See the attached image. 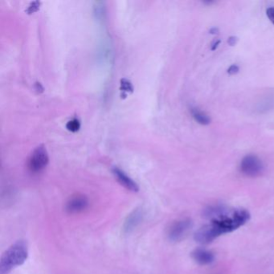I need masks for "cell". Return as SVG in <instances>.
Instances as JSON below:
<instances>
[{
  "label": "cell",
  "instance_id": "3",
  "mask_svg": "<svg viewBox=\"0 0 274 274\" xmlns=\"http://www.w3.org/2000/svg\"><path fill=\"white\" fill-rule=\"evenodd\" d=\"M240 170L247 176L257 177L263 172L264 164L256 155H249L241 160Z\"/></svg>",
  "mask_w": 274,
  "mask_h": 274
},
{
  "label": "cell",
  "instance_id": "4",
  "mask_svg": "<svg viewBox=\"0 0 274 274\" xmlns=\"http://www.w3.org/2000/svg\"><path fill=\"white\" fill-rule=\"evenodd\" d=\"M191 227H192V222L188 218L175 221L168 229V238L173 242L180 241L187 236Z\"/></svg>",
  "mask_w": 274,
  "mask_h": 274
},
{
  "label": "cell",
  "instance_id": "14",
  "mask_svg": "<svg viewBox=\"0 0 274 274\" xmlns=\"http://www.w3.org/2000/svg\"><path fill=\"white\" fill-rule=\"evenodd\" d=\"M266 15L268 16L270 21L272 22L273 24H274V6L269 7V8L266 10Z\"/></svg>",
  "mask_w": 274,
  "mask_h": 274
},
{
  "label": "cell",
  "instance_id": "15",
  "mask_svg": "<svg viewBox=\"0 0 274 274\" xmlns=\"http://www.w3.org/2000/svg\"><path fill=\"white\" fill-rule=\"evenodd\" d=\"M236 42H237V37H236V36H230L228 40H227V43H228L230 46H234L236 45Z\"/></svg>",
  "mask_w": 274,
  "mask_h": 274
},
{
  "label": "cell",
  "instance_id": "12",
  "mask_svg": "<svg viewBox=\"0 0 274 274\" xmlns=\"http://www.w3.org/2000/svg\"><path fill=\"white\" fill-rule=\"evenodd\" d=\"M121 91L125 93H130V92H133L134 89L130 81H127L126 79H122L121 81Z\"/></svg>",
  "mask_w": 274,
  "mask_h": 274
},
{
  "label": "cell",
  "instance_id": "6",
  "mask_svg": "<svg viewBox=\"0 0 274 274\" xmlns=\"http://www.w3.org/2000/svg\"><path fill=\"white\" fill-rule=\"evenodd\" d=\"M90 201L88 198L81 194L71 196L65 204V211L69 214L81 213L89 207Z\"/></svg>",
  "mask_w": 274,
  "mask_h": 274
},
{
  "label": "cell",
  "instance_id": "16",
  "mask_svg": "<svg viewBox=\"0 0 274 274\" xmlns=\"http://www.w3.org/2000/svg\"><path fill=\"white\" fill-rule=\"evenodd\" d=\"M220 42H221L220 41H216V42H215L214 44H213V46H212V49H212L213 51H214V50H216V49H217V48H218V46H219V44H220Z\"/></svg>",
  "mask_w": 274,
  "mask_h": 274
},
{
  "label": "cell",
  "instance_id": "17",
  "mask_svg": "<svg viewBox=\"0 0 274 274\" xmlns=\"http://www.w3.org/2000/svg\"><path fill=\"white\" fill-rule=\"evenodd\" d=\"M209 32H210L211 34L213 35L218 34V32H219V29L216 28H211L210 30H209Z\"/></svg>",
  "mask_w": 274,
  "mask_h": 274
},
{
  "label": "cell",
  "instance_id": "11",
  "mask_svg": "<svg viewBox=\"0 0 274 274\" xmlns=\"http://www.w3.org/2000/svg\"><path fill=\"white\" fill-rule=\"evenodd\" d=\"M66 128L68 129V130L71 132H77L80 130L81 128V123L77 118L71 120V121H68V123L66 125Z\"/></svg>",
  "mask_w": 274,
  "mask_h": 274
},
{
  "label": "cell",
  "instance_id": "8",
  "mask_svg": "<svg viewBox=\"0 0 274 274\" xmlns=\"http://www.w3.org/2000/svg\"><path fill=\"white\" fill-rule=\"evenodd\" d=\"M112 172L115 178L117 179V182L123 186L125 188L129 190V191H133V192H137L139 191V187L130 177L128 176L127 174L124 172L123 170H121L118 167H113L112 169Z\"/></svg>",
  "mask_w": 274,
  "mask_h": 274
},
{
  "label": "cell",
  "instance_id": "13",
  "mask_svg": "<svg viewBox=\"0 0 274 274\" xmlns=\"http://www.w3.org/2000/svg\"><path fill=\"white\" fill-rule=\"evenodd\" d=\"M240 71V68L239 66L236 65V64H232L230 66L228 69H227V73L229 75H235L237 73V72Z\"/></svg>",
  "mask_w": 274,
  "mask_h": 274
},
{
  "label": "cell",
  "instance_id": "5",
  "mask_svg": "<svg viewBox=\"0 0 274 274\" xmlns=\"http://www.w3.org/2000/svg\"><path fill=\"white\" fill-rule=\"evenodd\" d=\"M49 164V155L44 146L37 147L28 160V169L33 173L40 172Z\"/></svg>",
  "mask_w": 274,
  "mask_h": 274
},
{
  "label": "cell",
  "instance_id": "10",
  "mask_svg": "<svg viewBox=\"0 0 274 274\" xmlns=\"http://www.w3.org/2000/svg\"><path fill=\"white\" fill-rule=\"evenodd\" d=\"M191 111V115L194 119L197 121L198 123L200 125H207L210 124L211 119L210 117L204 113L202 111H200L199 109L197 108H191L190 110Z\"/></svg>",
  "mask_w": 274,
  "mask_h": 274
},
{
  "label": "cell",
  "instance_id": "2",
  "mask_svg": "<svg viewBox=\"0 0 274 274\" xmlns=\"http://www.w3.org/2000/svg\"><path fill=\"white\" fill-rule=\"evenodd\" d=\"M28 257V246L24 240H18L5 251L0 260V274H8L20 266Z\"/></svg>",
  "mask_w": 274,
  "mask_h": 274
},
{
  "label": "cell",
  "instance_id": "9",
  "mask_svg": "<svg viewBox=\"0 0 274 274\" xmlns=\"http://www.w3.org/2000/svg\"><path fill=\"white\" fill-rule=\"evenodd\" d=\"M191 257L200 265H209L214 262L215 256L211 251L206 249H196L191 253Z\"/></svg>",
  "mask_w": 274,
  "mask_h": 274
},
{
  "label": "cell",
  "instance_id": "7",
  "mask_svg": "<svg viewBox=\"0 0 274 274\" xmlns=\"http://www.w3.org/2000/svg\"><path fill=\"white\" fill-rule=\"evenodd\" d=\"M144 217V211L142 208L134 209L125 219L124 223L123 230L125 233H130L133 232L143 221Z\"/></svg>",
  "mask_w": 274,
  "mask_h": 274
},
{
  "label": "cell",
  "instance_id": "1",
  "mask_svg": "<svg viewBox=\"0 0 274 274\" xmlns=\"http://www.w3.org/2000/svg\"><path fill=\"white\" fill-rule=\"evenodd\" d=\"M206 216L212 218L210 223L219 236L227 232H233L250 219V214L244 209L227 210L221 207L208 209Z\"/></svg>",
  "mask_w": 274,
  "mask_h": 274
}]
</instances>
